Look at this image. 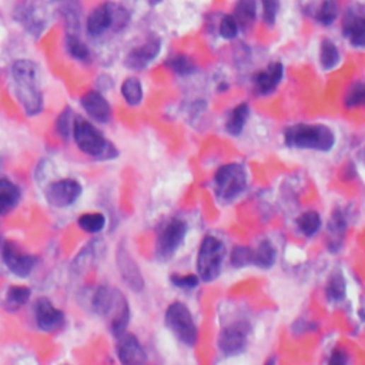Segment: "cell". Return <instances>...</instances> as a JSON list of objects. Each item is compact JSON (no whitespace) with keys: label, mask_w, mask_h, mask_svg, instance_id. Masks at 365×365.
<instances>
[{"label":"cell","mask_w":365,"mask_h":365,"mask_svg":"<svg viewBox=\"0 0 365 365\" xmlns=\"http://www.w3.org/2000/svg\"><path fill=\"white\" fill-rule=\"evenodd\" d=\"M12 81L16 98L28 116H37L43 110V91L39 67L32 60H16L12 64Z\"/></svg>","instance_id":"cell-1"},{"label":"cell","mask_w":365,"mask_h":365,"mask_svg":"<svg viewBox=\"0 0 365 365\" xmlns=\"http://www.w3.org/2000/svg\"><path fill=\"white\" fill-rule=\"evenodd\" d=\"M71 134L80 151L90 157L100 161H108L119 156L117 147L109 141L96 126L83 117L74 116Z\"/></svg>","instance_id":"cell-2"},{"label":"cell","mask_w":365,"mask_h":365,"mask_svg":"<svg viewBox=\"0 0 365 365\" xmlns=\"http://www.w3.org/2000/svg\"><path fill=\"white\" fill-rule=\"evenodd\" d=\"M284 143L291 149L327 153L335 146V134L325 124L299 123L284 130Z\"/></svg>","instance_id":"cell-3"},{"label":"cell","mask_w":365,"mask_h":365,"mask_svg":"<svg viewBox=\"0 0 365 365\" xmlns=\"http://www.w3.org/2000/svg\"><path fill=\"white\" fill-rule=\"evenodd\" d=\"M130 22L129 11L115 2H105L91 11L86 19V33L99 39L109 32L119 33L127 28Z\"/></svg>","instance_id":"cell-4"},{"label":"cell","mask_w":365,"mask_h":365,"mask_svg":"<svg viewBox=\"0 0 365 365\" xmlns=\"http://www.w3.org/2000/svg\"><path fill=\"white\" fill-rule=\"evenodd\" d=\"M226 258V247L217 237L206 236L200 244L197 255V276L204 283L217 280Z\"/></svg>","instance_id":"cell-5"},{"label":"cell","mask_w":365,"mask_h":365,"mask_svg":"<svg viewBox=\"0 0 365 365\" xmlns=\"http://www.w3.org/2000/svg\"><path fill=\"white\" fill-rule=\"evenodd\" d=\"M166 327L173 335L187 347H195L197 342V325L193 314L186 304L175 301L168 306L164 315Z\"/></svg>","instance_id":"cell-6"},{"label":"cell","mask_w":365,"mask_h":365,"mask_svg":"<svg viewBox=\"0 0 365 365\" xmlns=\"http://www.w3.org/2000/svg\"><path fill=\"white\" fill-rule=\"evenodd\" d=\"M247 187V173L241 164L228 163L214 174V193L223 202H233Z\"/></svg>","instance_id":"cell-7"},{"label":"cell","mask_w":365,"mask_h":365,"mask_svg":"<svg viewBox=\"0 0 365 365\" xmlns=\"http://www.w3.org/2000/svg\"><path fill=\"white\" fill-rule=\"evenodd\" d=\"M189 226L185 220L173 219L160 231L156 241V258L161 262L171 260L177 250L185 243Z\"/></svg>","instance_id":"cell-8"},{"label":"cell","mask_w":365,"mask_h":365,"mask_svg":"<svg viewBox=\"0 0 365 365\" xmlns=\"http://www.w3.org/2000/svg\"><path fill=\"white\" fill-rule=\"evenodd\" d=\"M83 193L80 182L74 178L57 180L46 189V200L56 209H66L74 204Z\"/></svg>","instance_id":"cell-9"},{"label":"cell","mask_w":365,"mask_h":365,"mask_svg":"<svg viewBox=\"0 0 365 365\" xmlns=\"http://www.w3.org/2000/svg\"><path fill=\"white\" fill-rule=\"evenodd\" d=\"M341 32L352 47L362 49L365 45V16L361 4L351 5L342 16Z\"/></svg>","instance_id":"cell-10"},{"label":"cell","mask_w":365,"mask_h":365,"mask_svg":"<svg viewBox=\"0 0 365 365\" xmlns=\"http://www.w3.org/2000/svg\"><path fill=\"white\" fill-rule=\"evenodd\" d=\"M250 324L245 321H237L226 327L219 335V348L226 355H236L245 349L248 344Z\"/></svg>","instance_id":"cell-11"},{"label":"cell","mask_w":365,"mask_h":365,"mask_svg":"<svg viewBox=\"0 0 365 365\" xmlns=\"http://www.w3.org/2000/svg\"><path fill=\"white\" fill-rule=\"evenodd\" d=\"M15 19L33 36H40L46 28V15L35 0H23L15 9Z\"/></svg>","instance_id":"cell-12"},{"label":"cell","mask_w":365,"mask_h":365,"mask_svg":"<svg viewBox=\"0 0 365 365\" xmlns=\"http://www.w3.org/2000/svg\"><path fill=\"white\" fill-rule=\"evenodd\" d=\"M2 258L5 265L21 279L30 276L37 261L36 257L22 253L18 245L9 240L2 245Z\"/></svg>","instance_id":"cell-13"},{"label":"cell","mask_w":365,"mask_h":365,"mask_svg":"<svg viewBox=\"0 0 365 365\" xmlns=\"http://www.w3.org/2000/svg\"><path fill=\"white\" fill-rule=\"evenodd\" d=\"M161 39L151 36L147 40H144L140 46L132 49L124 60L126 67L134 71H141L144 70L151 62L157 59V56L161 52Z\"/></svg>","instance_id":"cell-14"},{"label":"cell","mask_w":365,"mask_h":365,"mask_svg":"<svg viewBox=\"0 0 365 365\" xmlns=\"http://www.w3.org/2000/svg\"><path fill=\"white\" fill-rule=\"evenodd\" d=\"M116 258H117V268L120 271V276H122L123 282L127 284V287L132 291L141 293L144 290L143 274L124 244L119 245Z\"/></svg>","instance_id":"cell-15"},{"label":"cell","mask_w":365,"mask_h":365,"mask_svg":"<svg viewBox=\"0 0 365 365\" xmlns=\"http://www.w3.org/2000/svg\"><path fill=\"white\" fill-rule=\"evenodd\" d=\"M284 77V66L280 62L270 63L264 70L257 71L253 76V87L255 95L270 96L277 90Z\"/></svg>","instance_id":"cell-16"},{"label":"cell","mask_w":365,"mask_h":365,"mask_svg":"<svg viewBox=\"0 0 365 365\" xmlns=\"http://www.w3.org/2000/svg\"><path fill=\"white\" fill-rule=\"evenodd\" d=\"M80 105L91 119L100 124H106L112 120V106L99 90H88L81 98Z\"/></svg>","instance_id":"cell-17"},{"label":"cell","mask_w":365,"mask_h":365,"mask_svg":"<svg viewBox=\"0 0 365 365\" xmlns=\"http://www.w3.org/2000/svg\"><path fill=\"white\" fill-rule=\"evenodd\" d=\"M35 318L39 330L45 332L57 331L64 323L63 311L56 308L47 299H40L36 301Z\"/></svg>","instance_id":"cell-18"},{"label":"cell","mask_w":365,"mask_h":365,"mask_svg":"<svg viewBox=\"0 0 365 365\" xmlns=\"http://www.w3.org/2000/svg\"><path fill=\"white\" fill-rule=\"evenodd\" d=\"M116 349L122 364L137 365L147 361L146 351L140 341L133 334H127L126 331L117 337Z\"/></svg>","instance_id":"cell-19"},{"label":"cell","mask_w":365,"mask_h":365,"mask_svg":"<svg viewBox=\"0 0 365 365\" xmlns=\"http://www.w3.org/2000/svg\"><path fill=\"white\" fill-rule=\"evenodd\" d=\"M123 299L124 296L119 290L110 289L109 286H100L91 299V307L98 315L109 317L115 314Z\"/></svg>","instance_id":"cell-20"},{"label":"cell","mask_w":365,"mask_h":365,"mask_svg":"<svg viewBox=\"0 0 365 365\" xmlns=\"http://www.w3.org/2000/svg\"><path fill=\"white\" fill-rule=\"evenodd\" d=\"M314 22L323 28L332 26L340 16V4L338 0H321V4L315 5L311 12Z\"/></svg>","instance_id":"cell-21"},{"label":"cell","mask_w":365,"mask_h":365,"mask_svg":"<svg viewBox=\"0 0 365 365\" xmlns=\"http://www.w3.org/2000/svg\"><path fill=\"white\" fill-rule=\"evenodd\" d=\"M258 15V4L257 0H237L234 9H233V16L236 18L240 30H247L251 28L257 19Z\"/></svg>","instance_id":"cell-22"},{"label":"cell","mask_w":365,"mask_h":365,"mask_svg":"<svg viewBox=\"0 0 365 365\" xmlns=\"http://www.w3.org/2000/svg\"><path fill=\"white\" fill-rule=\"evenodd\" d=\"M21 202V189L11 180L0 178V216L12 212Z\"/></svg>","instance_id":"cell-23"},{"label":"cell","mask_w":365,"mask_h":365,"mask_svg":"<svg viewBox=\"0 0 365 365\" xmlns=\"http://www.w3.org/2000/svg\"><path fill=\"white\" fill-rule=\"evenodd\" d=\"M347 231V219L344 213L337 209L334 210L330 223H328V234H330V250L332 253H337L342 243H344V236Z\"/></svg>","instance_id":"cell-24"},{"label":"cell","mask_w":365,"mask_h":365,"mask_svg":"<svg viewBox=\"0 0 365 365\" xmlns=\"http://www.w3.org/2000/svg\"><path fill=\"white\" fill-rule=\"evenodd\" d=\"M251 115L250 106L247 103H241L238 106H236L226 122V132L234 137L240 136L245 127V123L248 122Z\"/></svg>","instance_id":"cell-25"},{"label":"cell","mask_w":365,"mask_h":365,"mask_svg":"<svg viewBox=\"0 0 365 365\" xmlns=\"http://www.w3.org/2000/svg\"><path fill=\"white\" fill-rule=\"evenodd\" d=\"M318 60L324 70H334L341 62V53L332 39H323L318 52Z\"/></svg>","instance_id":"cell-26"},{"label":"cell","mask_w":365,"mask_h":365,"mask_svg":"<svg viewBox=\"0 0 365 365\" xmlns=\"http://www.w3.org/2000/svg\"><path fill=\"white\" fill-rule=\"evenodd\" d=\"M277 251L268 240H262L255 250H253V265L268 270L276 264Z\"/></svg>","instance_id":"cell-27"},{"label":"cell","mask_w":365,"mask_h":365,"mask_svg":"<svg viewBox=\"0 0 365 365\" xmlns=\"http://www.w3.org/2000/svg\"><path fill=\"white\" fill-rule=\"evenodd\" d=\"M120 93L129 106H139L144 98L143 84L137 77H127L122 83Z\"/></svg>","instance_id":"cell-28"},{"label":"cell","mask_w":365,"mask_h":365,"mask_svg":"<svg viewBox=\"0 0 365 365\" xmlns=\"http://www.w3.org/2000/svg\"><path fill=\"white\" fill-rule=\"evenodd\" d=\"M64 45H66V50L71 56V59L81 62V63H87L91 60V53H90L87 45L77 35L67 33L66 39H64Z\"/></svg>","instance_id":"cell-29"},{"label":"cell","mask_w":365,"mask_h":365,"mask_svg":"<svg viewBox=\"0 0 365 365\" xmlns=\"http://www.w3.org/2000/svg\"><path fill=\"white\" fill-rule=\"evenodd\" d=\"M347 296V282L342 272H334L328 279L325 287V297L330 303H341Z\"/></svg>","instance_id":"cell-30"},{"label":"cell","mask_w":365,"mask_h":365,"mask_svg":"<svg viewBox=\"0 0 365 365\" xmlns=\"http://www.w3.org/2000/svg\"><path fill=\"white\" fill-rule=\"evenodd\" d=\"M321 224V216L317 212H306L297 219V228L307 238L314 237L320 231Z\"/></svg>","instance_id":"cell-31"},{"label":"cell","mask_w":365,"mask_h":365,"mask_svg":"<svg viewBox=\"0 0 365 365\" xmlns=\"http://www.w3.org/2000/svg\"><path fill=\"white\" fill-rule=\"evenodd\" d=\"M77 224L83 231L96 234L106 227V217L102 213H84L79 217Z\"/></svg>","instance_id":"cell-32"},{"label":"cell","mask_w":365,"mask_h":365,"mask_svg":"<svg viewBox=\"0 0 365 365\" xmlns=\"http://www.w3.org/2000/svg\"><path fill=\"white\" fill-rule=\"evenodd\" d=\"M30 294L32 291L28 287H21V286L11 287L6 294V308L11 311L21 310L29 301Z\"/></svg>","instance_id":"cell-33"},{"label":"cell","mask_w":365,"mask_h":365,"mask_svg":"<svg viewBox=\"0 0 365 365\" xmlns=\"http://www.w3.org/2000/svg\"><path fill=\"white\" fill-rule=\"evenodd\" d=\"M167 67L178 76H192L196 71L195 62L186 54H175L167 60Z\"/></svg>","instance_id":"cell-34"},{"label":"cell","mask_w":365,"mask_h":365,"mask_svg":"<svg viewBox=\"0 0 365 365\" xmlns=\"http://www.w3.org/2000/svg\"><path fill=\"white\" fill-rule=\"evenodd\" d=\"M260 5H261L262 22L268 28L276 26L282 11V0H260Z\"/></svg>","instance_id":"cell-35"},{"label":"cell","mask_w":365,"mask_h":365,"mask_svg":"<svg viewBox=\"0 0 365 365\" xmlns=\"http://www.w3.org/2000/svg\"><path fill=\"white\" fill-rule=\"evenodd\" d=\"M365 102V87L362 81H357L351 84V87L347 90V95L344 98V105L348 109H357L361 108Z\"/></svg>","instance_id":"cell-36"},{"label":"cell","mask_w":365,"mask_h":365,"mask_svg":"<svg viewBox=\"0 0 365 365\" xmlns=\"http://www.w3.org/2000/svg\"><path fill=\"white\" fill-rule=\"evenodd\" d=\"M240 33V26L233 15L221 16L219 22V35L224 40H234Z\"/></svg>","instance_id":"cell-37"},{"label":"cell","mask_w":365,"mask_h":365,"mask_svg":"<svg viewBox=\"0 0 365 365\" xmlns=\"http://www.w3.org/2000/svg\"><path fill=\"white\" fill-rule=\"evenodd\" d=\"M230 262L234 268H244L253 265V248L245 245H237L233 248Z\"/></svg>","instance_id":"cell-38"},{"label":"cell","mask_w":365,"mask_h":365,"mask_svg":"<svg viewBox=\"0 0 365 365\" xmlns=\"http://www.w3.org/2000/svg\"><path fill=\"white\" fill-rule=\"evenodd\" d=\"M73 122H74V113L70 108H66L56 120V130L62 139L67 140L70 137L73 130Z\"/></svg>","instance_id":"cell-39"},{"label":"cell","mask_w":365,"mask_h":365,"mask_svg":"<svg viewBox=\"0 0 365 365\" xmlns=\"http://www.w3.org/2000/svg\"><path fill=\"white\" fill-rule=\"evenodd\" d=\"M170 283L180 290H195L200 284V277L197 274H187V276H180V274H173L170 277Z\"/></svg>","instance_id":"cell-40"},{"label":"cell","mask_w":365,"mask_h":365,"mask_svg":"<svg viewBox=\"0 0 365 365\" xmlns=\"http://www.w3.org/2000/svg\"><path fill=\"white\" fill-rule=\"evenodd\" d=\"M330 364H337V365H344L348 362V354L342 348H335L328 359Z\"/></svg>","instance_id":"cell-41"},{"label":"cell","mask_w":365,"mask_h":365,"mask_svg":"<svg viewBox=\"0 0 365 365\" xmlns=\"http://www.w3.org/2000/svg\"><path fill=\"white\" fill-rule=\"evenodd\" d=\"M53 2H62V0H53Z\"/></svg>","instance_id":"cell-42"}]
</instances>
